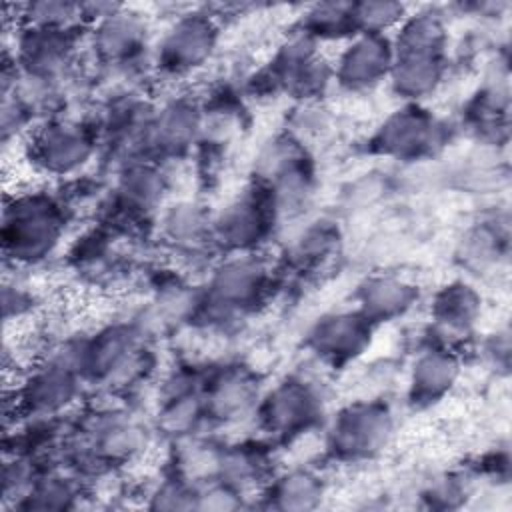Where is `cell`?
I'll list each match as a JSON object with an SVG mask.
<instances>
[{
    "mask_svg": "<svg viewBox=\"0 0 512 512\" xmlns=\"http://www.w3.org/2000/svg\"><path fill=\"white\" fill-rule=\"evenodd\" d=\"M210 46V34L204 24L198 20H192L188 24H182L180 30L172 34V38L166 44V50L176 52L178 58L184 60V66H194V62L206 52Z\"/></svg>",
    "mask_w": 512,
    "mask_h": 512,
    "instance_id": "cell-1",
    "label": "cell"
}]
</instances>
